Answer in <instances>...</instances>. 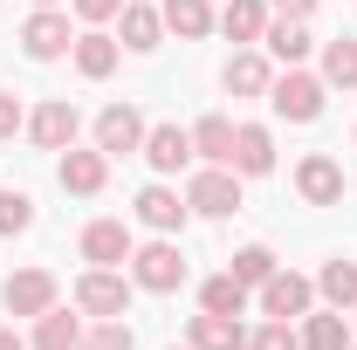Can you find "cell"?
Wrapping results in <instances>:
<instances>
[{
    "instance_id": "obj_1",
    "label": "cell",
    "mask_w": 357,
    "mask_h": 350,
    "mask_svg": "<svg viewBox=\"0 0 357 350\" xmlns=\"http://www.w3.org/2000/svg\"><path fill=\"white\" fill-rule=\"evenodd\" d=\"M323 76H310V69H282L275 83H268V103H275V117H289V124H316L323 117Z\"/></svg>"
},
{
    "instance_id": "obj_2",
    "label": "cell",
    "mask_w": 357,
    "mask_h": 350,
    "mask_svg": "<svg viewBox=\"0 0 357 350\" xmlns=\"http://www.w3.org/2000/svg\"><path fill=\"white\" fill-rule=\"evenodd\" d=\"M131 282L151 289V296H178L185 289V254L172 241H144V248H131Z\"/></svg>"
},
{
    "instance_id": "obj_3",
    "label": "cell",
    "mask_w": 357,
    "mask_h": 350,
    "mask_svg": "<svg viewBox=\"0 0 357 350\" xmlns=\"http://www.w3.org/2000/svg\"><path fill=\"white\" fill-rule=\"evenodd\" d=\"M185 206H192V213H206V220L241 213V172H234V165H206V172H192Z\"/></svg>"
},
{
    "instance_id": "obj_4",
    "label": "cell",
    "mask_w": 357,
    "mask_h": 350,
    "mask_svg": "<svg viewBox=\"0 0 357 350\" xmlns=\"http://www.w3.org/2000/svg\"><path fill=\"white\" fill-rule=\"evenodd\" d=\"M316 303V282L310 275H296V268H275L261 282V316H275V323H296V316H310Z\"/></svg>"
},
{
    "instance_id": "obj_5",
    "label": "cell",
    "mask_w": 357,
    "mask_h": 350,
    "mask_svg": "<svg viewBox=\"0 0 357 350\" xmlns=\"http://www.w3.org/2000/svg\"><path fill=\"white\" fill-rule=\"evenodd\" d=\"M76 309L83 316H124L131 309V282L117 268H89V275H76Z\"/></svg>"
},
{
    "instance_id": "obj_6",
    "label": "cell",
    "mask_w": 357,
    "mask_h": 350,
    "mask_svg": "<svg viewBox=\"0 0 357 350\" xmlns=\"http://www.w3.org/2000/svg\"><path fill=\"white\" fill-rule=\"evenodd\" d=\"M21 48H28V62H55V55H69V48H76V35H69V14L35 7V14H28V28H21Z\"/></svg>"
},
{
    "instance_id": "obj_7",
    "label": "cell",
    "mask_w": 357,
    "mask_h": 350,
    "mask_svg": "<svg viewBox=\"0 0 357 350\" xmlns=\"http://www.w3.org/2000/svg\"><path fill=\"white\" fill-rule=\"evenodd\" d=\"M144 117H137L131 103H110V110H96V151H110V158H131L137 144H144Z\"/></svg>"
},
{
    "instance_id": "obj_8",
    "label": "cell",
    "mask_w": 357,
    "mask_h": 350,
    "mask_svg": "<svg viewBox=\"0 0 357 350\" xmlns=\"http://www.w3.org/2000/svg\"><path fill=\"white\" fill-rule=\"evenodd\" d=\"M0 303H7V316H42V309H55V275L48 268H21V275H7V289H0Z\"/></svg>"
},
{
    "instance_id": "obj_9",
    "label": "cell",
    "mask_w": 357,
    "mask_h": 350,
    "mask_svg": "<svg viewBox=\"0 0 357 350\" xmlns=\"http://www.w3.org/2000/svg\"><path fill=\"white\" fill-rule=\"evenodd\" d=\"M76 131H83V117H76V103H69V96H55V103H42V110L28 117V137H35L42 151H69Z\"/></svg>"
},
{
    "instance_id": "obj_10",
    "label": "cell",
    "mask_w": 357,
    "mask_h": 350,
    "mask_svg": "<svg viewBox=\"0 0 357 350\" xmlns=\"http://www.w3.org/2000/svg\"><path fill=\"white\" fill-rule=\"evenodd\" d=\"M55 178H62V192H83V199H96L103 192V178H110V151H62L55 158Z\"/></svg>"
},
{
    "instance_id": "obj_11",
    "label": "cell",
    "mask_w": 357,
    "mask_h": 350,
    "mask_svg": "<svg viewBox=\"0 0 357 350\" xmlns=\"http://www.w3.org/2000/svg\"><path fill=\"white\" fill-rule=\"evenodd\" d=\"M296 192H303L310 206H337V199H344V165H337L330 151H310V158L296 165Z\"/></svg>"
},
{
    "instance_id": "obj_12",
    "label": "cell",
    "mask_w": 357,
    "mask_h": 350,
    "mask_svg": "<svg viewBox=\"0 0 357 350\" xmlns=\"http://www.w3.org/2000/svg\"><path fill=\"white\" fill-rule=\"evenodd\" d=\"M83 261L89 268L131 261V227H124V220H89V227H83Z\"/></svg>"
},
{
    "instance_id": "obj_13",
    "label": "cell",
    "mask_w": 357,
    "mask_h": 350,
    "mask_svg": "<svg viewBox=\"0 0 357 350\" xmlns=\"http://www.w3.org/2000/svg\"><path fill=\"white\" fill-rule=\"evenodd\" d=\"M137 151H144V165H151V172H178V165L192 158V131H178V124H151Z\"/></svg>"
},
{
    "instance_id": "obj_14",
    "label": "cell",
    "mask_w": 357,
    "mask_h": 350,
    "mask_svg": "<svg viewBox=\"0 0 357 350\" xmlns=\"http://www.w3.org/2000/svg\"><path fill=\"white\" fill-rule=\"evenodd\" d=\"M234 172L241 178H268L275 172V137L261 124H234Z\"/></svg>"
},
{
    "instance_id": "obj_15",
    "label": "cell",
    "mask_w": 357,
    "mask_h": 350,
    "mask_svg": "<svg viewBox=\"0 0 357 350\" xmlns=\"http://www.w3.org/2000/svg\"><path fill=\"white\" fill-rule=\"evenodd\" d=\"M185 213H192V206L178 199L172 185H144V192H137V220H144L151 234H178V227H185Z\"/></svg>"
},
{
    "instance_id": "obj_16",
    "label": "cell",
    "mask_w": 357,
    "mask_h": 350,
    "mask_svg": "<svg viewBox=\"0 0 357 350\" xmlns=\"http://www.w3.org/2000/svg\"><path fill=\"white\" fill-rule=\"evenodd\" d=\"M69 55H76V69H83L89 83H103V76L117 69V55H124V42H110L103 28H83V35H76V48H69Z\"/></svg>"
},
{
    "instance_id": "obj_17",
    "label": "cell",
    "mask_w": 357,
    "mask_h": 350,
    "mask_svg": "<svg viewBox=\"0 0 357 350\" xmlns=\"http://www.w3.org/2000/svg\"><path fill=\"white\" fill-rule=\"evenodd\" d=\"M227 96H268V83H275V69H268V55H255V48H241L234 62H227Z\"/></svg>"
},
{
    "instance_id": "obj_18",
    "label": "cell",
    "mask_w": 357,
    "mask_h": 350,
    "mask_svg": "<svg viewBox=\"0 0 357 350\" xmlns=\"http://www.w3.org/2000/svg\"><path fill=\"white\" fill-rule=\"evenodd\" d=\"M192 350H248L241 316H213V309H199V316H192Z\"/></svg>"
},
{
    "instance_id": "obj_19",
    "label": "cell",
    "mask_w": 357,
    "mask_h": 350,
    "mask_svg": "<svg viewBox=\"0 0 357 350\" xmlns=\"http://www.w3.org/2000/svg\"><path fill=\"white\" fill-rule=\"evenodd\" d=\"M158 21L185 42H199V35H213V0H158Z\"/></svg>"
},
{
    "instance_id": "obj_20",
    "label": "cell",
    "mask_w": 357,
    "mask_h": 350,
    "mask_svg": "<svg viewBox=\"0 0 357 350\" xmlns=\"http://www.w3.org/2000/svg\"><path fill=\"white\" fill-rule=\"evenodd\" d=\"M220 35L227 42H261L268 35V0H227L220 7Z\"/></svg>"
},
{
    "instance_id": "obj_21",
    "label": "cell",
    "mask_w": 357,
    "mask_h": 350,
    "mask_svg": "<svg viewBox=\"0 0 357 350\" xmlns=\"http://www.w3.org/2000/svg\"><path fill=\"white\" fill-rule=\"evenodd\" d=\"M117 21H124V48H131V55H151L158 35H165L158 7H144V0H124V14H117Z\"/></svg>"
},
{
    "instance_id": "obj_22",
    "label": "cell",
    "mask_w": 357,
    "mask_h": 350,
    "mask_svg": "<svg viewBox=\"0 0 357 350\" xmlns=\"http://www.w3.org/2000/svg\"><path fill=\"white\" fill-rule=\"evenodd\" d=\"M76 344H83V323H76L69 309H42V316H35L28 350H76Z\"/></svg>"
},
{
    "instance_id": "obj_23",
    "label": "cell",
    "mask_w": 357,
    "mask_h": 350,
    "mask_svg": "<svg viewBox=\"0 0 357 350\" xmlns=\"http://www.w3.org/2000/svg\"><path fill=\"white\" fill-rule=\"evenodd\" d=\"M192 158L234 165V124H227V117H199V124H192Z\"/></svg>"
},
{
    "instance_id": "obj_24",
    "label": "cell",
    "mask_w": 357,
    "mask_h": 350,
    "mask_svg": "<svg viewBox=\"0 0 357 350\" xmlns=\"http://www.w3.org/2000/svg\"><path fill=\"white\" fill-rule=\"evenodd\" d=\"M268 55H275V62H289V69H303V55H310V28H303V21H268Z\"/></svg>"
},
{
    "instance_id": "obj_25",
    "label": "cell",
    "mask_w": 357,
    "mask_h": 350,
    "mask_svg": "<svg viewBox=\"0 0 357 350\" xmlns=\"http://www.w3.org/2000/svg\"><path fill=\"white\" fill-rule=\"evenodd\" d=\"M199 309H213V316H241L248 309V282L227 268V275H213L206 289H199Z\"/></svg>"
},
{
    "instance_id": "obj_26",
    "label": "cell",
    "mask_w": 357,
    "mask_h": 350,
    "mask_svg": "<svg viewBox=\"0 0 357 350\" xmlns=\"http://www.w3.org/2000/svg\"><path fill=\"white\" fill-rule=\"evenodd\" d=\"M303 350H351L344 309H330V316H303Z\"/></svg>"
},
{
    "instance_id": "obj_27",
    "label": "cell",
    "mask_w": 357,
    "mask_h": 350,
    "mask_svg": "<svg viewBox=\"0 0 357 350\" xmlns=\"http://www.w3.org/2000/svg\"><path fill=\"white\" fill-rule=\"evenodd\" d=\"M316 296L330 309H357V268L351 261H330L323 275H316Z\"/></svg>"
},
{
    "instance_id": "obj_28",
    "label": "cell",
    "mask_w": 357,
    "mask_h": 350,
    "mask_svg": "<svg viewBox=\"0 0 357 350\" xmlns=\"http://www.w3.org/2000/svg\"><path fill=\"white\" fill-rule=\"evenodd\" d=\"M323 83L330 89H357V42L351 35H337V42L323 48Z\"/></svg>"
},
{
    "instance_id": "obj_29",
    "label": "cell",
    "mask_w": 357,
    "mask_h": 350,
    "mask_svg": "<svg viewBox=\"0 0 357 350\" xmlns=\"http://www.w3.org/2000/svg\"><path fill=\"white\" fill-rule=\"evenodd\" d=\"M76 350H131V323L124 316H96V330H83Z\"/></svg>"
},
{
    "instance_id": "obj_30",
    "label": "cell",
    "mask_w": 357,
    "mask_h": 350,
    "mask_svg": "<svg viewBox=\"0 0 357 350\" xmlns=\"http://www.w3.org/2000/svg\"><path fill=\"white\" fill-rule=\"evenodd\" d=\"M28 227H35V199L28 192H0V241H14Z\"/></svg>"
},
{
    "instance_id": "obj_31",
    "label": "cell",
    "mask_w": 357,
    "mask_h": 350,
    "mask_svg": "<svg viewBox=\"0 0 357 350\" xmlns=\"http://www.w3.org/2000/svg\"><path fill=\"white\" fill-rule=\"evenodd\" d=\"M234 275H241L248 289H261L268 275H275V254H268L261 241H255V248H241V254H234Z\"/></svg>"
},
{
    "instance_id": "obj_32",
    "label": "cell",
    "mask_w": 357,
    "mask_h": 350,
    "mask_svg": "<svg viewBox=\"0 0 357 350\" xmlns=\"http://www.w3.org/2000/svg\"><path fill=\"white\" fill-rule=\"evenodd\" d=\"M248 350H303V337H296V330H289V323H275V316H268L261 330H255V337H248Z\"/></svg>"
},
{
    "instance_id": "obj_33",
    "label": "cell",
    "mask_w": 357,
    "mask_h": 350,
    "mask_svg": "<svg viewBox=\"0 0 357 350\" xmlns=\"http://www.w3.org/2000/svg\"><path fill=\"white\" fill-rule=\"evenodd\" d=\"M14 131H28V110H21V96L0 89V137H14Z\"/></svg>"
},
{
    "instance_id": "obj_34",
    "label": "cell",
    "mask_w": 357,
    "mask_h": 350,
    "mask_svg": "<svg viewBox=\"0 0 357 350\" xmlns=\"http://www.w3.org/2000/svg\"><path fill=\"white\" fill-rule=\"evenodd\" d=\"M76 14H83L89 28H103V21H117V14H124V0H76Z\"/></svg>"
},
{
    "instance_id": "obj_35",
    "label": "cell",
    "mask_w": 357,
    "mask_h": 350,
    "mask_svg": "<svg viewBox=\"0 0 357 350\" xmlns=\"http://www.w3.org/2000/svg\"><path fill=\"white\" fill-rule=\"evenodd\" d=\"M268 14H282V21H310L316 0H268Z\"/></svg>"
},
{
    "instance_id": "obj_36",
    "label": "cell",
    "mask_w": 357,
    "mask_h": 350,
    "mask_svg": "<svg viewBox=\"0 0 357 350\" xmlns=\"http://www.w3.org/2000/svg\"><path fill=\"white\" fill-rule=\"evenodd\" d=\"M0 350H28V337H21V330H7V323H0Z\"/></svg>"
},
{
    "instance_id": "obj_37",
    "label": "cell",
    "mask_w": 357,
    "mask_h": 350,
    "mask_svg": "<svg viewBox=\"0 0 357 350\" xmlns=\"http://www.w3.org/2000/svg\"><path fill=\"white\" fill-rule=\"evenodd\" d=\"M35 7H55V0H35Z\"/></svg>"
},
{
    "instance_id": "obj_38",
    "label": "cell",
    "mask_w": 357,
    "mask_h": 350,
    "mask_svg": "<svg viewBox=\"0 0 357 350\" xmlns=\"http://www.w3.org/2000/svg\"><path fill=\"white\" fill-rule=\"evenodd\" d=\"M172 350H192V344H172Z\"/></svg>"
},
{
    "instance_id": "obj_39",
    "label": "cell",
    "mask_w": 357,
    "mask_h": 350,
    "mask_svg": "<svg viewBox=\"0 0 357 350\" xmlns=\"http://www.w3.org/2000/svg\"><path fill=\"white\" fill-rule=\"evenodd\" d=\"M351 350H357V344H351Z\"/></svg>"
}]
</instances>
